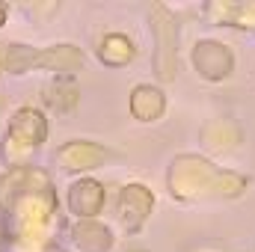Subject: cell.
Returning a JSON list of instances; mask_svg holds the SVG:
<instances>
[{
  "instance_id": "cell-6",
  "label": "cell",
  "mask_w": 255,
  "mask_h": 252,
  "mask_svg": "<svg viewBox=\"0 0 255 252\" xmlns=\"http://www.w3.org/2000/svg\"><path fill=\"white\" fill-rule=\"evenodd\" d=\"M63 160L68 163V169H89L98 160H104V151L92 148V145H71L63 151Z\"/></svg>"
},
{
  "instance_id": "cell-3",
  "label": "cell",
  "mask_w": 255,
  "mask_h": 252,
  "mask_svg": "<svg viewBox=\"0 0 255 252\" xmlns=\"http://www.w3.org/2000/svg\"><path fill=\"white\" fill-rule=\"evenodd\" d=\"M101 202H104V193L95 181H77L74 187L68 190V208L80 217H92L101 211Z\"/></svg>"
},
{
  "instance_id": "cell-2",
  "label": "cell",
  "mask_w": 255,
  "mask_h": 252,
  "mask_svg": "<svg viewBox=\"0 0 255 252\" xmlns=\"http://www.w3.org/2000/svg\"><path fill=\"white\" fill-rule=\"evenodd\" d=\"M45 133H48V122H45V116L39 110L27 107V110L15 113V119H12V136L15 139H21L27 145H39L45 139Z\"/></svg>"
},
{
  "instance_id": "cell-1",
  "label": "cell",
  "mask_w": 255,
  "mask_h": 252,
  "mask_svg": "<svg viewBox=\"0 0 255 252\" xmlns=\"http://www.w3.org/2000/svg\"><path fill=\"white\" fill-rule=\"evenodd\" d=\"M119 208H122V223L128 229H139L145 214H148V208H151V196H148L145 187L130 184V187H125L122 199H119Z\"/></svg>"
},
{
  "instance_id": "cell-7",
  "label": "cell",
  "mask_w": 255,
  "mask_h": 252,
  "mask_svg": "<svg viewBox=\"0 0 255 252\" xmlns=\"http://www.w3.org/2000/svg\"><path fill=\"white\" fill-rule=\"evenodd\" d=\"M6 24V6H0V27Z\"/></svg>"
},
{
  "instance_id": "cell-5",
  "label": "cell",
  "mask_w": 255,
  "mask_h": 252,
  "mask_svg": "<svg viewBox=\"0 0 255 252\" xmlns=\"http://www.w3.org/2000/svg\"><path fill=\"white\" fill-rule=\"evenodd\" d=\"M133 57V45L128 42L125 36H107L101 45V60L107 65H125Z\"/></svg>"
},
{
  "instance_id": "cell-4",
  "label": "cell",
  "mask_w": 255,
  "mask_h": 252,
  "mask_svg": "<svg viewBox=\"0 0 255 252\" xmlns=\"http://www.w3.org/2000/svg\"><path fill=\"white\" fill-rule=\"evenodd\" d=\"M163 107H166V101H163V95H160L154 86H139V89H133V95H130V110H133V116L142 119V122H154V119L163 113Z\"/></svg>"
}]
</instances>
